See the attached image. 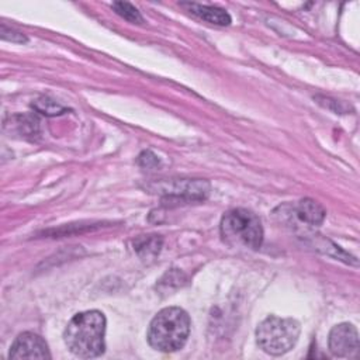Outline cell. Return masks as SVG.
Segmentation results:
<instances>
[{"label": "cell", "instance_id": "obj_14", "mask_svg": "<svg viewBox=\"0 0 360 360\" xmlns=\"http://www.w3.org/2000/svg\"><path fill=\"white\" fill-rule=\"evenodd\" d=\"M139 165L143 167H153V166L159 165V160L150 150H146L139 155Z\"/></svg>", "mask_w": 360, "mask_h": 360}, {"label": "cell", "instance_id": "obj_12", "mask_svg": "<svg viewBox=\"0 0 360 360\" xmlns=\"http://www.w3.org/2000/svg\"><path fill=\"white\" fill-rule=\"evenodd\" d=\"M32 107H34V110H37L38 112L45 114V115H59L66 111L65 107H62L60 104H58L55 100H52L49 97L38 98L37 101H34Z\"/></svg>", "mask_w": 360, "mask_h": 360}, {"label": "cell", "instance_id": "obj_13", "mask_svg": "<svg viewBox=\"0 0 360 360\" xmlns=\"http://www.w3.org/2000/svg\"><path fill=\"white\" fill-rule=\"evenodd\" d=\"M1 38L11 41V42H27V37H24L22 34L14 31V30H8L6 25H1Z\"/></svg>", "mask_w": 360, "mask_h": 360}, {"label": "cell", "instance_id": "obj_6", "mask_svg": "<svg viewBox=\"0 0 360 360\" xmlns=\"http://www.w3.org/2000/svg\"><path fill=\"white\" fill-rule=\"evenodd\" d=\"M359 349L357 329L347 322L332 328L329 333V350L333 356L349 357Z\"/></svg>", "mask_w": 360, "mask_h": 360}, {"label": "cell", "instance_id": "obj_3", "mask_svg": "<svg viewBox=\"0 0 360 360\" xmlns=\"http://www.w3.org/2000/svg\"><path fill=\"white\" fill-rule=\"evenodd\" d=\"M221 235L229 245L259 249L263 242V226L259 217L252 211L235 208L222 217Z\"/></svg>", "mask_w": 360, "mask_h": 360}, {"label": "cell", "instance_id": "obj_7", "mask_svg": "<svg viewBox=\"0 0 360 360\" xmlns=\"http://www.w3.org/2000/svg\"><path fill=\"white\" fill-rule=\"evenodd\" d=\"M4 128L25 139H35L39 135V121L35 115H13L6 121Z\"/></svg>", "mask_w": 360, "mask_h": 360}, {"label": "cell", "instance_id": "obj_2", "mask_svg": "<svg viewBox=\"0 0 360 360\" xmlns=\"http://www.w3.org/2000/svg\"><path fill=\"white\" fill-rule=\"evenodd\" d=\"M190 333V318L179 307H167L159 311L148 329L149 345L165 353L181 349Z\"/></svg>", "mask_w": 360, "mask_h": 360}, {"label": "cell", "instance_id": "obj_11", "mask_svg": "<svg viewBox=\"0 0 360 360\" xmlns=\"http://www.w3.org/2000/svg\"><path fill=\"white\" fill-rule=\"evenodd\" d=\"M112 8L115 10V13L118 15H121L122 18L131 21V22H136V24H141L143 22V18L141 15V13L138 11L136 7H134L131 3H127V1H115L112 3Z\"/></svg>", "mask_w": 360, "mask_h": 360}, {"label": "cell", "instance_id": "obj_5", "mask_svg": "<svg viewBox=\"0 0 360 360\" xmlns=\"http://www.w3.org/2000/svg\"><path fill=\"white\" fill-rule=\"evenodd\" d=\"M10 359H51L46 342L37 333H20L13 342L8 353Z\"/></svg>", "mask_w": 360, "mask_h": 360}, {"label": "cell", "instance_id": "obj_1", "mask_svg": "<svg viewBox=\"0 0 360 360\" xmlns=\"http://www.w3.org/2000/svg\"><path fill=\"white\" fill-rule=\"evenodd\" d=\"M105 318L103 312L93 309L76 314L63 332L68 349L77 357L91 359L104 353Z\"/></svg>", "mask_w": 360, "mask_h": 360}, {"label": "cell", "instance_id": "obj_10", "mask_svg": "<svg viewBox=\"0 0 360 360\" xmlns=\"http://www.w3.org/2000/svg\"><path fill=\"white\" fill-rule=\"evenodd\" d=\"M162 238L158 235H148V236H142L138 238L134 242V248L136 250V253L143 257V259H149L153 257L159 253L160 246H162Z\"/></svg>", "mask_w": 360, "mask_h": 360}, {"label": "cell", "instance_id": "obj_4", "mask_svg": "<svg viewBox=\"0 0 360 360\" xmlns=\"http://www.w3.org/2000/svg\"><path fill=\"white\" fill-rule=\"evenodd\" d=\"M300 336V323L292 318L267 316L256 329V340L260 349L273 356L287 353L294 347Z\"/></svg>", "mask_w": 360, "mask_h": 360}, {"label": "cell", "instance_id": "obj_8", "mask_svg": "<svg viewBox=\"0 0 360 360\" xmlns=\"http://www.w3.org/2000/svg\"><path fill=\"white\" fill-rule=\"evenodd\" d=\"M183 7H186L191 14L195 17L215 24V25H229L231 24V15L219 7L215 6H207V4H198V3H181Z\"/></svg>", "mask_w": 360, "mask_h": 360}, {"label": "cell", "instance_id": "obj_9", "mask_svg": "<svg viewBox=\"0 0 360 360\" xmlns=\"http://www.w3.org/2000/svg\"><path fill=\"white\" fill-rule=\"evenodd\" d=\"M295 215L300 221L309 225H321L325 219V208L312 198H302L294 207Z\"/></svg>", "mask_w": 360, "mask_h": 360}]
</instances>
